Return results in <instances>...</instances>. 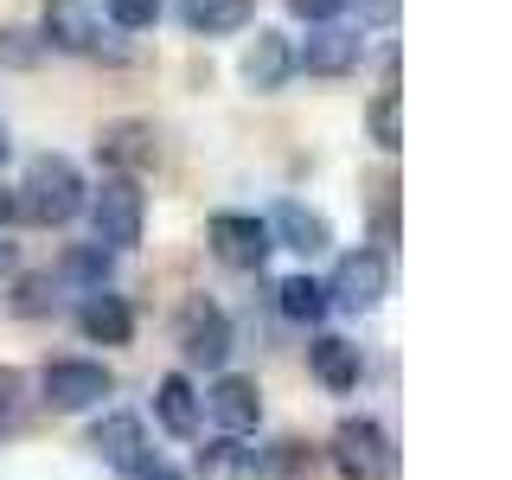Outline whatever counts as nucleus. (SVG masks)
Instances as JSON below:
<instances>
[{"label":"nucleus","mask_w":512,"mask_h":480,"mask_svg":"<svg viewBox=\"0 0 512 480\" xmlns=\"http://www.w3.org/2000/svg\"><path fill=\"white\" fill-rule=\"evenodd\" d=\"M13 192H20V218H32V224H71L77 212H84L90 186H84V173H77L64 154H39Z\"/></svg>","instance_id":"obj_1"},{"label":"nucleus","mask_w":512,"mask_h":480,"mask_svg":"<svg viewBox=\"0 0 512 480\" xmlns=\"http://www.w3.org/2000/svg\"><path fill=\"white\" fill-rule=\"evenodd\" d=\"M84 212L96 224V244L103 250H135L141 244V186L122 180V173H103V186L84 192Z\"/></svg>","instance_id":"obj_2"},{"label":"nucleus","mask_w":512,"mask_h":480,"mask_svg":"<svg viewBox=\"0 0 512 480\" xmlns=\"http://www.w3.org/2000/svg\"><path fill=\"white\" fill-rule=\"evenodd\" d=\"M327 288V308H346V314H372L384 295H391V256L384 250H346L333 263V282Z\"/></svg>","instance_id":"obj_3"},{"label":"nucleus","mask_w":512,"mask_h":480,"mask_svg":"<svg viewBox=\"0 0 512 480\" xmlns=\"http://www.w3.org/2000/svg\"><path fill=\"white\" fill-rule=\"evenodd\" d=\"M39 391H45V404L52 410H90V404H103L109 391H116V372L109 365H96V359H52L39 372Z\"/></svg>","instance_id":"obj_4"},{"label":"nucleus","mask_w":512,"mask_h":480,"mask_svg":"<svg viewBox=\"0 0 512 480\" xmlns=\"http://www.w3.org/2000/svg\"><path fill=\"white\" fill-rule=\"evenodd\" d=\"M39 45L45 52H71V58L103 52V13L90 0H45L39 7Z\"/></svg>","instance_id":"obj_5"},{"label":"nucleus","mask_w":512,"mask_h":480,"mask_svg":"<svg viewBox=\"0 0 512 480\" xmlns=\"http://www.w3.org/2000/svg\"><path fill=\"white\" fill-rule=\"evenodd\" d=\"M96 160H103L109 173H122V180L148 173L154 160H160V135H154V122H141V116H116V122H103V135H96Z\"/></svg>","instance_id":"obj_6"},{"label":"nucleus","mask_w":512,"mask_h":480,"mask_svg":"<svg viewBox=\"0 0 512 480\" xmlns=\"http://www.w3.org/2000/svg\"><path fill=\"white\" fill-rule=\"evenodd\" d=\"M205 244H212V256L224 269H263L269 263V224L250 218V212H218L212 224H205Z\"/></svg>","instance_id":"obj_7"},{"label":"nucleus","mask_w":512,"mask_h":480,"mask_svg":"<svg viewBox=\"0 0 512 480\" xmlns=\"http://www.w3.org/2000/svg\"><path fill=\"white\" fill-rule=\"evenodd\" d=\"M333 468L346 480H372L391 468V436L372 423V416H346L340 429H333Z\"/></svg>","instance_id":"obj_8"},{"label":"nucleus","mask_w":512,"mask_h":480,"mask_svg":"<svg viewBox=\"0 0 512 480\" xmlns=\"http://www.w3.org/2000/svg\"><path fill=\"white\" fill-rule=\"evenodd\" d=\"M180 352H186V365L218 372V365L231 359V320H224V308H212V301H186L180 308Z\"/></svg>","instance_id":"obj_9"},{"label":"nucleus","mask_w":512,"mask_h":480,"mask_svg":"<svg viewBox=\"0 0 512 480\" xmlns=\"http://www.w3.org/2000/svg\"><path fill=\"white\" fill-rule=\"evenodd\" d=\"M295 64L308 77H352L365 64V39H359V32H346V26H314L308 45L295 52Z\"/></svg>","instance_id":"obj_10"},{"label":"nucleus","mask_w":512,"mask_h":480,"mask_svg":"<svg viewBox=\"0 0 512 480\" xmlns=\"http://www.w3.org/2000/svg\"><path fill=\"white\" fill-rule=\"evenodd\" d=\"M237 71H244V84L256 96H276L288 84V71H295V45H288L276 26H256V39L244 45V64H237Z\"/></svg>","instance_id":"obj_11"},{"label":"nucleus","mask_w":512,"mask_h":480,"mask_svg":"<svg viewBox=\"0 0 512 480\" xmlns=\"http://www.w3.org/2000/svg\"><path fill=\"white\" fill-rule=\"evenodd\" d=\"M199 410L212 416L224 436H244V429L263 423V391H256V378H218L212 391L199 397Z\"/></svg>","instance_id":"obj_12"},{"label":"nucleus","mask_w":512,"mask_h":480,"mask_svg":"<svg viewBox=\"0 0 512 480\" xmlns=\"http://www.w3.org/2000/svg\"><path fill=\"white\" fill-rule=\"evenodd\" d=\"M269 244H282V250H295V256H320L333 244V224L314 212V205H301V199H282L276 205V218H269Z\"/></svg>","instance_id":"obj_13"},{"label":"nucleus","mask_w":512,"mask_h":480,"mask_svg":"<svg viewBox=\"0 0 512 480\" xmlns=\"http://www.w3.org/2000/svg\"><path fill=\"white\" fill-rule=\"evenodd\" d=\"M154 416H160V429H167V436H199L205 410H199V391H192V378H180V372L160 378V384H154Z\"/></svg>","instance_id":"obj_14"},{"label":"nucleus","mask_w":512,"mask_h":480,"mask_svg":"<svg viewBox=\"0 0 512 480\" xmlns=\"http://www.w3.org/2000/svg\"><path fill=\"white\" fill-rule=\"evenodd\" d=\"M308 365H314V378L327 384V391H359V372H365L359 346L340 340V333H320V340L308 346Z\"/></svg>","instance_id":"obj_15"},{"label":"nucleus","mask_w":512,"mask_h":480,"mask_svg":"<svg viewBox=\"0 0 512 480\" xmlns=\"http://www.w3.org/2000/svg\"><path fill=\"white\" fill-rule=\"evenodd\" d=\"M77 327H84V340L96 346H128V333H135V314H128L122 295H84V308H77Z\"/></svg>","instance_id":"obj_16"},{"label":"nucleus","mask_w":512,"mask_h":480,"mask_svg":"<svg viewBox=\"0 0 512 480\" xmlns=\"http://www.w3.org/2000/svg\"><path fill=\"white\" fill-rule=\"evenodd\" d=\"M90 455L116 461V468H128V461H141V455H148V436H141V416H122V410H109L103 423L90 429Z\"/></svg>","instance_id":"obj_17"},{"label":"nucleus","mask_w":512,"mask_h":480,"mask_svg":"<svg viewBox=\"0 0 512 480\" xmlns=\"http://www.w3.org/2000/svg\"><path fill=\"white\" fill-rule=\"evenodd\" d=\"M199 480H263V455L237 436H218L199 448Z\"/></svg>","instance_id":"obj_18"},{"label":"nucleus","mask_w":512,"mask_h":480,"mask_svg":"<svg viewBox=\"0 0 512 480\" xmlns=\"http://www.w3.org/2000/svg\"><path fill=\"white\" fill-rule=\"evenodd\" d=\"M256 13V0H180L186 32H205V39H224V32H244Z\"/></svg>","instance_id":"obj_19"},{"label":"nucleus","mask_w":512,"mask_h":480,"mask_svg":"<svg viewBox=\"0 0 512 480\" xmlns=\"http://www.w3.org/2000/svg\"><path fill=\"white\" fill-rule=\"evenodd\" d=\"M276 308L288 320H320L327 314V288H320L314 276H288V282H276Z\"/></svg>","instance_id":"obj_20"},{"label":"nucleus","mask_w":512,"mask_h":480,"mask_svg":"<svg viewBox=\"0 0 512 480\" xmlns=\"http://www.w3.org/2000/svg\"><path fill=\"white\" fill-rule=\"evenodd\" d=\"M365 122H372V141H378L384 154H397V148H404V109H397V84H384V90L372 96Z\"/></svg>","instance_id":"obj_21"},{"label":"nucleus","mask_w":512,"mask_h":480,"mask_svg":"<svg viewBox=\"0 0 512 480\" xmlns=\"http://www.w3.org/2000/svg\"><path fill=\"white\" fill-rule=\"evenodd\" d=\"M64 276H77V282H90V295L109 282V250L103 244H77V250H64Z\"/></svg>","instance_id":"obj_22"},{"label":"nucleus","mask_w":512,"mask_h":480,"mask_svg":"<svg viewBox=\"0 0 512 480\" xmlns=\"http://www.w3.org/2000/svg\"><path fill=\"white\" fill-rule=\"evenodd\" d=\"M52 308H58V282L52 276H20V288H13V314L39 320V314H52Z\"/></svg>","instance_id":"obj_23"},{"label":"nucleus","mask_w":512,"mask_h":480,"mask_svg":"<svg viewBox=\"0 0 512 480\" xmlns=\"http://www.w3.org/2000/svg\"><path fill=\"white\" fill-rule=\"evenodd\" d=\"M45 45H32V32L26 26H0V64H13V71H32L39 64Z\"/></svg>","instance_id":"obj_24"},{"label":"nucleus","mask_w":512,"mask_h":480,"mask_svg":"<svg viewBox=\"0 0 512 480\" xmlns=\"http://www.w3.org/2000/svg\"><path fill=\"white\" fill-rule=\"evenodd\" d=\"M160 20V0H109V26L122 32H148Z\"/></svg>","instance_id":"obj_25"},{"label":"nucleus","mask_w":512,"mask_h":480,"mask_svg":"<svg viewBox=\"0 0 512 480\" xmlns=\"http://www.w3.org/2000/svg\"><path fill=\"white\" fill-rule=\"evenodd\" d=\"M288 13H295V20H308V26H333L346 13V0H288Z\"/></svg>","instance_id":"obj_26"},{"label":"nucleus","mask_w":512,"mask_h":480,"mask_svg":"<svg viewBox=\"0 0 512 480\" xmlns=\"http://www.w3.org/2000/svg\"><path fill=\"white\" fill-rule=\"evenodd\" d=\"M20 423V372H0V429Z\"/></svg>","instance_id":"obj_27"},{"label":"nucleus","mask_w":512,"mask_h":480,"mask_svg":"<svg viewBox=\"0 0 512 480\" xmlns=\"http://www.w3.org/2000/svg\"><path fill=\"white\" fill-rule=\"evenodd\" d=\"M128 480H180V468H167V461H154V455H141V461H128L122 468Z\"/></svg>","instance_id":"obj_28"},{"label":"nucleus","mask_w":512,"mask_h":480,"mask_svg":"<svg viewBox=\"0 0 512 480\" xmlns=\"http://www.w3.org/2000/svg\"><path fill=\"white\" fill-rule=\"evenodd\" d=\"M13 218H20V192L0 186V224H13Z\"/></svg>","instance_id":"obj_29"},{"label":"nucleus","mask_w":512,"mask_h":480,"mask_svg":"<svg viewBox=\"0 0 512 480\" xmlns=\"http://www.w3.org/2000/svg\"><path fill=\"white\" fill-rule=\"evenodd\" d=\"M13 263H20V256H13V244L0 237V276H13Z\"/></svg>","instance_id":"obj_30"},{"label":"nucleus","mask_w":512,"mask_h":480,"mask_svg":"<svg viewBox=\"0 0 512 480\" xmlns=\"http://www.w3.org/2000/svg\"><path fill=\"white\" fill-rule=\"evenodd\" d=\"M7 154H13V141H7V122H0V167H7Z\"/></svg>","instance_id":"obj_31"}]
</instances>
